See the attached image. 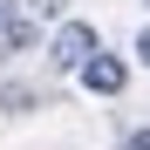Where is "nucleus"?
<instances>
[{
	"label": "nucleus",
	"mask_w": 150,
	"mask_h": 150,
	"mask_svg": "<svg viewBox=\"0 0 150 150\" xmlns=\"http://www.w3.org/2000/svg\"><path fill=\"white\" fill-rule=\"evenodd\" d=\"M48 55H55V68H68V75H82L103 48H96V28L89 21H62L55 28V41H48Z\"/></svg>",
	"instance_id": "nucleus-1"
},
{
	"label": "nucleus",
	"mask_w": 150,
	"mask_h": 150,
	"mask_svg": "<svg viewBox=\"0 0 150 150\" xmlns=\"http://www.w3.org/2000/svg\"><path fill=\"white\" fill-rule=\"evenodd\" d=\"M123 82H130V62H123V55H96L82 68V89L89 96H123Z\"/></svg>",
	"instance_id": "nucleus-2"
},
{
	"label": "nucleus",
	"mask_w": 150,
	"mask_h": 150,
	"mask_svg": "<svg viewBox=\"0 0 150 150\" xmlns=\"http://www.w3.org/2000/svg\"><path fill=\"white\" fill-rule=\"evenodd\" d=\"M0 48H7V55H28V48H34V14H28V21L14 14V28L0 34Z\"/></svg>",
	"instance_id": "nucleus-3"
},
{
	"label": "nucleus",
	"mask_w": 150,
	"mask_h": 150,
	"mask_svg": "<svg viewBox=\"0 0 150 150\" xmlns=\"http://www.w3.org/2000/svg\"><path fill=\"white\" fill-rule=\"evenodd\" d=\"M62 7H68V0H28V14H34V21H55Z\"/></svg>",
	"instance_id": "nucleus-4"
},
{
	"label": "nucleus",
	"mask_w": 150,
	"mask_h": 150,
	"mask_svg": "<svg viewBox=\"0 0 150 150\" xmlns=\"http://www.w3.org/2000/svg\"><path fill=\"white\" fill-rule=\"evenodd\" d=\"M123 150H150V130H130V137H123Z\"/></svg>",
	"instance_id": "nucleus-5"
},
{
	"label": "nucleus",
	"mask_w": 150,
	"mask_h": 150,
	"mask_svg": "<svg viewBox=\"0 0 150 150\" xmlns=\"http://www.w3.org/2000/svg\"><path fill=\"white\" fill-rule=\"evenodd\" d=\"M137 62H143V68H150V28H143V34H137Z\"/></svg>",
	"instance_id": "nucleus-6"
},
{
	"label": "nucleus",
	"mask_w": 150,
	"mask_h": 150,
	"mask_svg": "<svg viewBox=\"0 0 150 150\" xmlns=\"http://www.w3.org/2000/svg\"><path fill=\"white\" fill-rule=\"evenodd\" d=\"M14 28V0H0V34H7Z\"/></svg>",
	"instance_id": "nucleus-7"
},
{
	"label": "nucleus",
	"mask_w": 150,
	"mask_h": 150,
	"mask_svg": "<svg viewBox=\"0 0 150 150\" xmlns=\"http://www.w3.org/2000/svg\"><path fill=\"white\" fill-rule=\"evenodd\" d=\"M143 7H150V0H143Z\"/></svg>",
	"instance_id": "nucleus-8"
}]
</instances>
